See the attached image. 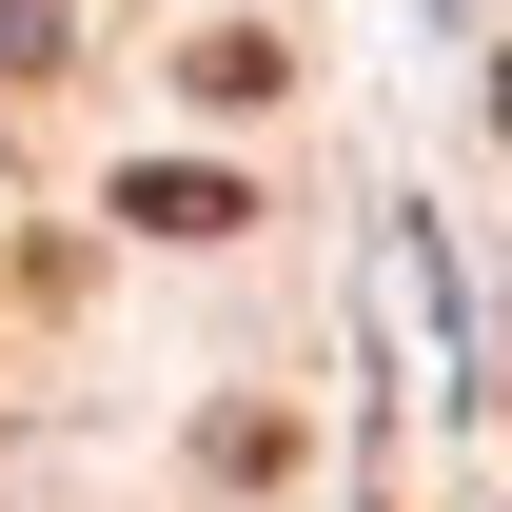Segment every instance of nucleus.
Segmentation results:
<instances>
[{"mask_svg":"<svg viewBox=\"0 0 512 512\" xmlns=\"http://www.w3.org/2000/svg\"><path fill=\"white\" fill-rule=\"evenodd\" d=\"M119 217H138V237H237V178H197V158H178V178H138Z\"/></svg>","mask_w":512,"mask_h":512,"instance_id":"1","label":"nucleus"}]
</instances>
